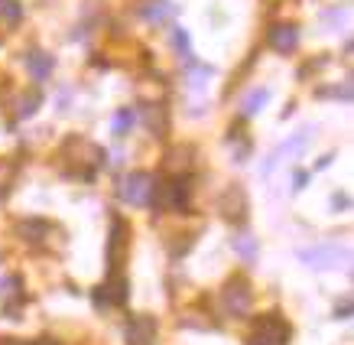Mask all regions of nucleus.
Segmentation results:
<instances>
[{"mask_svg": "<svg viewBox=\"0 0 354 345\" xmlns=\"http://www.w3.org/2000/svg\"><path fill=\"white\" fill-rule=\"evenodd\" d=\"M104 157L108 153L101 150L95 141H88V137H65L62 150H59L62 172L75 176V179H95L97 170L104 166Z\"/></svg>", "mask_w": 354, "mask_h": 345, "instance_id": "1", "label": "nucleus"}, {"mask_svg": "<svg viewBox=\"0 0 354 345\" xmlns=\"http://www.w3.org/2000/svg\"><path fill=\"white\" fill-rule=\"evenodd\" d=\"M153 202H160V209L166 212H185L192 202V183L189 176H176L169 183H162L153 189Z\"/></svg>", "mask_w": 354, "mask_h": 345, "instance_id": "2", "label": "nucleus"}, {"mask_svg": "<svg viewBox=\"0 0 354 345\" xmlns=\"http://www.w3.org/2000/svg\"><path fill=\"white\" fill-rule=\"evenodd\" d=\"M290 339H292V326L279 313H267L260 316V323L254 326L250 345H290Z\"/></svg>", "mask_w": 354, "mask_h": 345, "instance_id": "3", "label": "nucleus"}, {"mask_svg": "<svg viewBox=\"0 0 354 345\" xmlns=\"http://www.w3.org/2000/svg\"><path fill=\"white\" fill-rule=\"evenodd\" d=\"M153 189H156V183H153L150 172H130V176H124L118 183L120 202H127V205H150Z\"/></svg>", "mask_w": 354, "mask_h": 345, "instance_id": "4", "label": "nucleus"}, {"mask_svg": "<svg viewBox=\"0 0 354 345\" xmlns=\"http://www.w3.org/2000/svg\"><path fill=\"white\" fill-rule=\"evenodd\" d=\"M250 303H254V293L247 287L244 277H231L221 290V310L227 316H247L250 313Z\"/></svg>", "mask_w": 354, "mask_h": 345, "instance_id": "5", "label": "nucleus"}, {"mask_svg": "<svg viewBox=\"0 0 354 345\" xmlns=\"http://www.w3.org/2000/svg\"><path fill=\"white\" fill-rule=\"evenodd\" d=\"M127 277L120 270H111V277L95 290V306L97 310H108V306H124L127 303Z\"/></svg>", "mask_w": 354, "mask_h": 345, "instance_id": "6", "label": "nucleus"}, {"mask_svg": "<svg viewBox=\"0 0 354 345\" xmlns=\"http://www.w3.org/2000/svg\"><path fill=\"white\" fill-rule=\"evenodd\" d=\"M127 241H130V228H127V222H124V218H114V222H111V245H108L111 270H120V260H124Z\"/></svg>", "mask_w": 354, "mask_h": 345, "instance_id": "7", "label": "nucleus"}, {"mask_svg": "<svg viewBox=\"0 0 354 345\" xmlns=\"http://www.w3.org/2000/svg\"><path fill=\"white\" fill-rule=\"evenodd\" d=\"M127 345H156V319L133 316L127 323Z\"/></svg>", "mask_w": 354, "mask_h": 345, "instance_id": "8", "label": "nucleus"}, {"mask_svg": "<svg viewBox=\"0 0 354 345\" xmlns=\"http://www.w3.org/2000/svg\"><path fill=\"white\" fill-rule=\"evenodd\" d=\"M267 43H270V49H277V53H292V49L299 46V30H296L292 23H277V26H270Z\"/></svg>", "mask_w": 354, "mask_h": 345, "instance_id": "9", "label": "nucleus"}, {"mask_svg": "<svg viewBox=\"0 0 354 345\" xmlns=\"http://www.w3.org/2000/svg\"><path fill=\"white\" fill-rule=\"evenodd\" d=\"M179 17V7L172 3V0H147L143 3V20L153 23V26H162V23H169Z\"/></svg>", "mask_w": 354, "mask_h": 345, "instance_id": "10", "label": "nucleus"}, {"mask_svg": "<svg viewBox=\"0 0 354 345\" xmlns=\"http://www.w3.org/2000/svg\"><path fill=\"white\" fill-rule=\"evenodd\" d=\"M221 212H225V218H231V222H244L247 218V199H244V189L241 186H231L225 193V199H221Z\"/></svg>", "mask_w": 354, "mask_h": 345, "instance_id": "11", "label": "nucleus"}, {"mask_svg": "<svg viewBox=\"0 0 354 345\" xmlns=\"http://www.w3.org/2000/svg\"><path fill=\"white\" fill-rule=\"evenodd\" d=\"M17 231H20L23 241H30V245H43L55 228H53V222H46V218H26V222L17 225Z\"/></svg>", "mask_w": 354, "mask_h": 345, "instance_id": "12", "label": "nucleus"}, {"mask_svg": "<svg viewBox=\"0 0 354 345\" xmlns=\"http://www.w3.org/2000/svg\"><path fill=\"white\" fill-rule=\"evenodd\" d=\"M338 258L348 260V251H338V248H312V251H302V260L309 267H338Z\"/></svg>", "mask_w": 354, "mask_h": 345, "instance_id": "13", "label": "nucleus"}, {"mask_svg": "<svg viewBox=\"0 0 354 345\" xmlns=\"http://www.w3.org/2000/svg\"><path fill=\"white\" fill-rule=\"evenodd\" d=\"M53 53H43V49H32L30 55H26V69H30V76L36 78V82H46V78L53 76Z\"/></svg>", "mask_w": 354, "mask_h": 345, "instance_id": "14", "label": "nucleus"}, {"mask_svg": "<svg viewBox=\"0 0 354 345\" xmlns=\"http://www.w3.org/2000/svg\"><path fill=\"white\" fill-rule=\"evenodd\" d=\"M162 166L169 172H176V176H183V170H192V147H176V150H169V157H166Z\"/></svg>", "mask_w": 354, "mask_h": 345, "instance_id": "15", "label": "nucleus"}, {"mask_svg": "<svg viewBox=\"0 0 354 345\" xmlns=\"http://www.w3.org/2000/svg\"><path fill=\"white\" fill-rule=\"evenodd\" d=\"M267 98H270V91L267 88H254V91H247V98L241 101V114H257V111H263V105H267Z\"/></svg>", "mask_w": 354, "mask_h": 345, "instance_id": "16", "label": "nucleus"}, {"mask_svg": "<svg viewBox=\"0 0 354 345\" xmlns=\"http://www.w3.org/2000/svg\"><path fill=\"white\" fill-rule=\"evenodd\" d=\"M143 118H147V124H150V130L156 137L166 134V108H162V105H147V108H143Z\"/></svg>", "mask_w": 354, "mask_h": 345, "instance_id": "17", "label": "nucleus"}, {"mask_svg": "<svg viewBox=\"0 0 354 345\" xmlns=\"http://www.w3.org/2000/svg\"><path fill=\"white\" fill-rule=\"evenodd\" d=\"M23 17V7L17 0H0V26H17Z\"/></svg>", "mask_w": 354, "mask_h": 345, "instance_id": "18", "label": "nucleus"}, {"mask_svg": "<svg viewBox=\"0 0 354 345\" xmlns=\"http://www.w3.org/2000/svg\"><path fill=\"white\" fill-rule=\"evenodd\" d=\"M13 176H17V166L10 160H0V202L10 195L13 189Z\"/></svg>", "mask_w": 354, "mask_h": 345, "instance_id": "19", "label": "nucleus"}, {"mask_svg": "<svg viewBox=\"0 0 354 345\" xmlns=\"http://www.w3.org/2000/svg\"><path fill=\"white\" fill-rule=\"evenodd\" d=\"M234 251L244 260H257V241H254V235H234Z\"/></svg>", "mask_w": 354, "mask_h": 345, "instance_id": "20", "label": "nucleus"}, {"mask_svg": "<svg viewBox=\"0 0 354 345\" xmlns=\"http://www.w3.org/2000/svg\"><path fill=\"white\" fill-rule=\"evenodd\" d=\"M133 121H137V114H133V111H130V108H120L118 114H114V134H118V137H124V134L133 127Z\"/></svg>", "mask_w": 354, "mask_h": 345, "instance_id": "21", "label": "nucleus"}, {"mask_svg": "<svg viewBox=\"0 0 354 345\" xmlns=\"http://www.w3.org/2000/svg\"><path fill=\"white\" fill-rule=\"evenodd\" d=\"M172 46H176L179 59H192V49H189V33H185L183 26H176V30H172Z\"/></svg>", "mask_w": 354, "mask_h": 345, "instance_id": "22", "label": "nucleus"}, {"mask_svg": "<svg viewBox=\"0 0 354 345\" xmlns=\"http://www.w3.org/2000/svg\"><path fill=\"white\" fill-rule=\"evenodd\" d=\"M36 108H39V95H36V91H30V95H23L17 114H20V118H32V114H36Z\"/></svg>", "mask_w": 354, "mask_h": 345, "instance_id": "23", "label": "nucleus"}, {"mask_svg": "<svg viewBox=\"0 0 354 345\" xmlns=\"http://www.w3.org/2000/svg\"><path fill=\"white\" fill-rule=\"evenodd\" d=\"M0 345H30V342H23V339H13V335H0Z\"/></svg>", "mask_w": 354, "mask_h": 345, "instance_id": "24", "label": "nucleus"}, {"mask_svg": "<svg viewBox=\"0 0 354 345\" xmlns=\"http://www.w3.org/2000/svg\"><path fill=\"white\" fill-rule=\"evenodd\" d=\"M306 179H309L306 172H296V189H302V186H306Z\"/></svg>", "mask_w": 354, "mask_h": 345, "instance_id": "25", "label": "nucleus"}, {"mask_svg": "<svg viewBox=\"0 0 354 345\" xmlns=\"http://www.w3.org/2000/svg\"><path fill=\"white\" fill-rule=\"evenodd\" d=\"M342 205V212H344V205H348V195H335V209Z\"/></svg>", "mask_w": 354, "mask_h": 345, "instance_id": "26", "label": "nucleus"}, {"mask_svg": "<svg viewBox=\"0 0 354 345\" xmlns=\"http://www.w3.org/2000/svg\"><path fill=\"white\" fill-rule=\"evenodd\" d=\"M39 345H53V342H49V339H46V342H39Z\"/></svg>", "mask_w": 354, "mask_h": 345, "instance_id": "27", "label": "nucleus"}]
</instances>
